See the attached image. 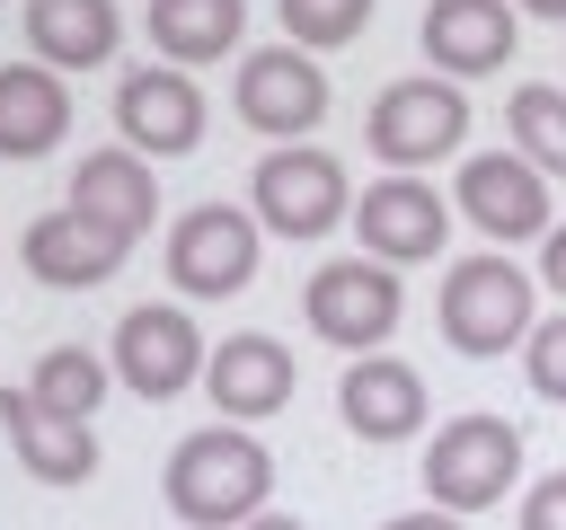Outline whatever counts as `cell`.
I'll return each instance as SVG.
<instances>
[{"mask_svg": "<svg viewBox=\"0 0 566 530\" xmlns=\"http://www.w3.org/2000/svg\"><path fill=\"white\" fill-rule=\"evenodd\" d=\"M159 495H168V512H177L186 530H239V521L265 512L274 459H265V442H256L248 424H203V433H186V442L168 451Z\"/></svg>", "mask_w": 566, "mask_h": 530, "instance_id": "obj_1", "label": "cell"}, {"mask_svg": "<svg viewBox=\"0 0 566 530\" xmlns=\"http://www.w3.org/2000/svg\"><path fill=\"white\" fill-rule=\"evenodd\" d=\"M433 318H442V344L451 353H469V362H495V353H513L522 336H531V274L513 265V256H460L451 274H442V300H433Z\"/></svg>", "mask_w": 566, "mask_h": 530, "instance_id": "obj_2", "label": "cell"}, {"mask_svg": "<svg viewBox=\"0 0 566 530\" xmlns=\"http://www.w3.org/2000/svg\"><path fill=\"white\" fill-rule=\"evenodd\" d=\"M513 477H522V424H504V415H451V424L424 442V495H433V512H451V521L504 504Z\"/></svg>", "mask_w": 566, "mask_h": 530, "instance_id": "obj_3", "label": "cell"}, {"mask_svg": "<svg viewBox=\"0 0 566 530\" xmlns=\"http://www.w3.org/2000/svg\"><path fill=\"white\" fill-rule=\"evenodd\" d=\"M363 141H371V159H389V177H416V168H433V159H451L469 141V97L451 80H433V71H407V80H389L371 97Z\"/></svg>", "mask_w": 566, "mask_h": 530, "instance_id": "obj_4", "label": "cell"}, {"mask_svg": "<svg viewBox=\"0 0 566 530\" xmlns=\"http://www.w3.org/2000/svg\"><path fill=\"white\" fill-rule=\"evenodd\" d=\"M248 212H256V230H274V239H327L336 221H354V186H345V168H336L327 150L274 141V150L256 159V177H248Z\"/></svg>", "mask_w": 566, "mask_h": 530, "instance_id": "obj_5", "label": "cell"}, {"mask_svg": "<svg viewBox=\"0 0 566 530\" xmlns=\"http://www.w3.org/2000/svg\"><path fill=\"white\" fill-rule=\"evenodd\" d=\"M398 309H407V283H398L389 265H371V256H327V265L301 283V318H310V336H327L336 353H380L389 327H398Z\"/></svg>", "mask_w": 566, "mask_h": 530, "instance_id": "obj_6", "label": "cell"}, {"mask_svg": "<svg viewBox=\"0 0 566 530\" xmlns=\"http://www.w3.org/2000/svg\"><path fill=\"white\" fill-rule=\"evenodd\" d=\"M203 327L177 309V300H133L124 318H115V380L133 389V398H186L195 380H203Z\"/></svg>", "mask_w": 566, "mask_h": 530, "instance_id": "obj_7", "label": "cell"}, {"mask_svg": "<svg viewBox=\"0 0 566 530\" xmlns=\"http://www.w3.org/2000/svg\"><path fill=\"white\" fill-rule=\"evenodd\" d=\"M230 106H239L248 132L301 141V132L327 124V71H318L301 44H256V53L239 62V80H230Z\"/></svg>", "mask_w": 566, "mask_h": 530, "instance_id": "obj_8", "label": "cell"}, {"mask_svg": "<svg viewBox=\"0 0 566 530\" xmlns=\"http://www.w3.org/2000/svg\"><path fill=\"white\" fill-rule=\"evenodd\" d=\"M168 283L186 300H230L256 283V212L239 203H195L168 230Z\"/></svg>", "mask_w": 566, "mask_h": 530, "instance_id": "obj_9", "label": "cell"}, {"mask_svg": "<svg viewBox=\"0 0 566 530\" xmlns=\"http://www.w3.org/2000/svg\"><path fill=\"white\" fill-rule=\"evenodd\" d=\"M451 212H469V230H486L495 247L548 239V177L522 150H469L451 177Z\"/></svg>", "mask_w": 566, "mask_h": 530, "instance_id": "obj_10", "label": "cell"}, {"mask_svg": "<svg viewBox=\"0 0 566 530\" xmlns=\"http://www.w3.org/2000/svg\"><path fill=\"white\" fill-rule=\"evenodd\" d=\"M115 132H124V150H142V159H186V150H203V88H195V71H168V62L124 71V80H115Z\"/></svg>", "mask_w": 566, "mask_h": 530, "instance_id": "obj_11", "label": "cell"}, {"mask_svg": "<svg viewBox=\"0 0 566 530\" xmlns=\"http://www.w3.org/2000/svg\"><path fill=\"white\" fill-rule=\"evenodd\" d=\"M354 230H363V256L398 274V265L442 256V239H451V203H442L424 177H371V186L354 194Z\"/></svg>", "mask_w": 566, "mask_h": 530, "instance_id": "obj_12", "label": "cell"}, {"mask_svg": "<svg viewBox=\"0 0 566 530\" xmlns=\"http://www.w3.org/2000/svg\"><path fill=\"white\" fill-rule=\"evenodd\" d=\"M203 389H212L221 424H265V415H283V406H292L301 371H292V353H283L274 336L239 327V336H221V344L203 353Z\"/></svg>", "mask_w": 566, "mask_h": 530, "instance_id": "obj_13", "label": "cell"}, {"mask_svg": "<svg viewBox=\"0 0 566 530\" xmlns=\"http://www.w3.org/2000/svg\"><path fill=\"white\" fill-rule=\"evenodd\" d=\"M513 0H424V26H416V44H424V62H433V80H486V71H504L513 62Z\"/></svg>", "mask_w": 566, "mask_h": 530, "instance_id": "obj_14", "label": "cell"}, {"mask_svg": "<svg viewBox=\"0 0 566 530\" xmlns=\"http://www.w3.org/2000/svg\"><path fill=\"white\" fill-rule=\"evenodd\" d=\"M336 415L354 442H407L424 433V371L398 353H354L336 380Z\"/></svg>", "mask_w": 566, "mask_h": 530, "instance_id": "obj_15", "label": "cell"}, {"mask_svg": "<svg viewBox=\"0 0 566 530\" xmlns=\"http://www.w3.org/2000/svg\"><path fill=\"white\" fill-rule=\"evenodd\" d=\"M71 212L97 221L115 247H133V239L159 221V177H150V159H142V150H88V159L71 168Z\"/></svg>", "mask_w": 566, "mask_h": 530, "instance_id": "obj_16", "label": "cell"}, {"mask_svg": "<svg viewBox=\"0 0 566 530\" xmlns=\"http://www.w3.org/2000/svg\"><path fill=\"white\" fill-rule=\"evenodd\" d=\"M18 265H27L44 292H88V283H106V274L124 265V247H115L97 221H80V212L62 203V212L27 221V239H18Z\"/></svg>", "mask_w": 566, "mask_h": 530, "instance_id": "obj_17", "label": "cell"}, {"mask_svg": "<svg viewBox=\"0 0 566 530\" xmlns=\"http://www.w3.org/2000/svg\"><path fill=\"white\" fill-rule=\"evenodd\" d=\"M0 424H9V451H18L27 477H44V486H88L97 477V433L62 424V415H35L27 389H0Z\"/></svg>", "mask_w": 566, "mask_h": 530, "instance_id": "obj_18", "label": "cell"}, {"mask_svg": "<svg viewBox=\"0 0 566 530\" xmlns=\"http://www.w3.org/2000/svg\"><path fill=\"white\" fill-rule=\"evenodd\" d=\"M115 35H124L115 0H27V44L44 71H97L115 62Z\"/></svg>", "mask_w": 566, "mask_h": 530, "instance_id": "obj_19", "label": "cell"}, {"mask_svg": "<svg viewBox=\"0 0 566 530\" xmlns=\"http://www.w3.org/2000/svg\"><path fill=\"white\" fill-rule=\"evenodd\" d=\"M62 132H71L62 71H44V62L0 71V159H44V150H62Z\"/></svg>", "mask_w": 566, "mask_h": 530, "instance_id": "obj_20", "label": "cell"}, {"mask_svg": "<svg viewBox=\"0 0 566 530\" xmlns=\"http://www.w3.org/2000/svg\"><path fill=\"white\" fill-rule=\"evenodd\" d=\"M239 35H248V0H150V44L168 71L230 62Z\"/></svg>", "mask_w": 566, "mask_h": 530, "instance_id": "obj_21", "label": "cell"}, {"mask_svg": "<svg viewBox=\"0 0 566 530\" xmlns=\"http://www.w3.org/2000/svg\"><path fill=\"white\" fill-rule=\"evenodd\" d=\"M106 353H88V344H53V353H35V371H27V406L35 415H62V424H88L97 406H106Z\"/></svg>", "mask_w": 566, "mask_h": 530, "instance_id": "obj_22", "label": "cell"}, {"mask_svg": "<svg viewBox=\"0 0 566 530\" xmlns=\"http://www.w3.org/2000/svg\"><path fill=\"white\" fill-rule=\"evenodd\" d=\"M504 132H513V150L539 168V177H566V88H513V106H504Z\"/></svg>", "mask_w": 566, "mask_h": 530, "instance_id": "obj_23", "label": "cell"}, {"mask_svg": "<svg viewBox=\"0 0 566 530\" xmlns=\"http://www.w3.org/2000/svg\"><path fill=\"white\" fill-rule=\"evenodd\" d=\"M274 9H283V35L301 53H336L371 26V0H274Z\"/></svg>", "mask_w": 566, "mask_h": 530, "instance_id": "obj_24", "label": "cell"}, {"mask_svg": "<svg viewBox=\"0 0 566 530\" xmlns=\"http://www.w3.org/2000/svg\"><path fill=\"white\" fill-rule=\"evenodd\" d=\"M522 380H531V398L566 406V309H557V318H531V336H522Z\"/></svg>", "mask_w": 566, "mask_h": 530, "instance_id": "obj_25", "label": "cell"}, {"mask_svg": "<svg viewBox=\"0 0 566 530\" xmlns=\"http://www.w3.org/2000/svg\"><path fill=\"white\" fill-rule=\"evenodd\" d=\"M522 530H566V468H548V477L522 495Z\"/></svg>", "mask_w": 566, "mask_h": 530, "instance_id": "obj_26", "label": "cell"}, {"mask_svg": "<svg viewBox=\"0 0 566 530\" xmlns=\"http://www.w3.org/2000/svg\"><path fill=\"white\" fill-rule=\"evenodd\" d=\"M539 283L566 300V221H548V239H539Z\"/></svg>", "mask_w": 566, "mask_h": 530, "instance_id": "obj_27", "label": "cell"}, {"mask_svg": "<svg viewBox=\"0 0 566 530\" xmlns=\"http://www.w3.org/2000/svg\"><path fill=\"white\" fill-rule=\"evenodd\" d=\"M380 530H469V521H451V512L424 504V512H398V521H380Z\"/></svg>", "mask_w": 566, "mask_h": 530, "instance_id": "obj_28", "label": "cell"}, {"mask_svg": "<svg viewBox=\"0 0 566 530\" xmlns=\"http://www.w3.org/2000/svg\"><path fill=\"white\" fill-rule=\"evenodd\" d=\"M239 530H310V521H292V512H256V521H239Z\"/></svg>", "mask_w": 566, "mask_h": 530, "instance_id": "obj_29", "label": "cell"}, {"mask_svg": "<svg viewBox=\"0 0 566 530\" xmlns=\"http://www.w3.org/2000/svg\"><path fill=\"white\" fill-rule=\"evenodd\" d=\"M522 18H566V0H522Z\"/></svg>", "mask_w": 566, "mask_h": 530, "instance_id": "obj_30", "label": "cell"}]
</instances>
